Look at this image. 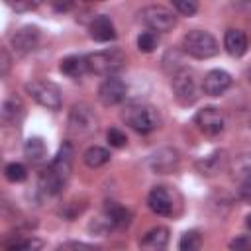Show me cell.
Instances as JSON below:
<instances>
[{
    "instance_id": "obj_1",
    "label": "cell",
    "mask_w": 251,
    "mask_h": 251,
    "mask_svg": "<svg viewBox=\"0 0 251 251\" xmlns=\"http://www.w3.org/2000/svg\"><path fill=\"white\" fill-rule=\"evenodd\" d=\"M73 157H75L73 145L65 141L59 147V153L55 155V159L49 163V167L43 169V173L39 175V186L45 194L55 196L65 188L73 171Z\"/></svg>"
},
{
    "instance_id": "obj_2",
    "label": "cell",
    "mask_w": 251,
    "mask_h": 251,
    "mask_svg": "<svg viewBox=\"0 0 251 251\" xmlns=\"http://www.w3.org/2000/svg\"><path fill=\"white\" fill-rule=\"evenodd\" d=\"M122 120L137 133H151L161 126V114L147 102H131L122 110Z\"/></svg>"
},
{
    "instance_id": "obj_3",
    "label": "cell",
    "mask_w": 251,
    "mask_h": 251,
    "mask_svg": "<svg viewBox=\"0 0 251 251\" xmlns=\"http://www.w3.org/2000/svg\"><path fill=\"white\" fill-rule=\"evenodd\" d=\"M86 65H88V73H94L100 76H114L126 67V53L118 47L88 53Z\"/></svg>"
},
{
    "instance_id": "obj_4",
    "label": "cell",
    "mask_w": 251,
    "mask_h": 251,
    "mask_svg": "<svg viewBox=\"0 0 251 251\" xmlns=\"http://www.w3.org/2000/svg\"><path fill=\"white\" fill-rule=\"evenodd\" d=\"M182 49L184 53L196 59H208V57H214L220 47L212 33L204 29H192L182 37Z\"/></svg>"
},
{
    "instance_id": "obj_5",
    "label": "cell",
    "mask_w": 251,
    "mask_h": 251,
    "mask_svg": "<svg viewBox=\"0 0 251 251\" xmlns=\"http://www.w3.org/2000/svg\"><path fill=\"white\" fill-rule=\"evenodd\" d=\"M25 92L43 108L47 110H59L61 104H63V98H61V88L51 82V80H41V78H35V80H29L25 84Z\"/></svg>"
},
{
    "instance_id": "obj_6",
    "label": "cell",
    "mask_w": 251,
    "mask_h": 251,
    "mask_svg": "<svg viewBox=\"0 0 251 251\" xmlns=\"http://www.w3.org/2000/svg\"><path fill=\"white\" fill-rule=\"evenodd\" d=\"M98 127V118L88 104H75L69 114V131L76 137H86Z\"/></svg>"
},
{
    "instance_id": "obj_7",
    "label": "cell",
    "mask_w": 251,
    "mask_h": 251,
    "mask_svg": "<svg viewBox=\"0 0 251 251\" xmlns=\"http://www.w3.org/2000/svg\"><path fill=\"white\" fill-rule=\"evenodd\" d=\"M139 20L153 31L157 33H165V31H171L175 25H176V18L175 14L165 8V6H159V4H151V6H145L141 12H139Z\"/></svg>"
},
{
    "instance_id": "obj_8",
    "label": "cell",
    "mask_w": 251,
    "mask_h": 251,
    "mask_svg": "<svg viewBox=\"0 0 251 251\" xmlns=\"http://www.w3.org/2000/svg\"><path fill=\"white\" fill-rule=\"evenodd\" d=\"M173 92L178 104L182 106H190L196 102L198 94H196V80L190 69H178L176 73H173Z\"/></svg>"
},
{
    "instance_id": "obj_9",
    "label": "cell",
    "mask_w": 251,
    "mask_h": 251,
    "mask_svg": "<svg viewBox=\"0 0 251 251\" xmlns=\"http://www.w3.org/2000/svg\"><path fill=\"white\" fill-rule=\"evenodd\" d=\"M194 122L198 126V129L206 135H218L224 131V126H226L224 112L216 106H206V108L198 110V114L194 116Z\"/></svg>"
},
{
    "instance_id": "obj_10",
    "label": "cell",
    "mask_w": 251,
    "mask_h": 251,
    "mask_svg": "<svg viewBox=\"0 0 251 251\" xmlns=\"http://www.w3.org/2000/svg\"><path fill=\"white\" fill-rule=\"evenodd\" d=\"M147 206L157 216H173L176 208L175 192L167 186H155L147 196Z\"/></svg>"
},
{
    "instance_id": "obj_11",
    "label": "cell",
    "mask_w": 251,
    "mask_h": 251,
    "mask_svg": "<svg viewBox=\"0 0 251 251\" xmlns=\"http://www.w3.org/2000/svg\"><path fill=\"white\" fill-rule=\"evenodd\" d=\"M127 86L122 78L118 76H108L100 86H98V100L104 106H116L126 98Z\"/></svg>"
},
{
    "instance_id": "obj_12",
    "label": "cell",
    "mask_w": 251,
    "mask_h": 251,
    "mask_svg": "<svg viewBox=\"0 0 251 251\" xmlns=\"http://www.w3.org/2000/svg\"><path fill=\"white\" fill-rule=\"evenodd\" d=\"M39 37L41 33L35 25H24L12 35V47L18 55H27L35 51V47L39 45Z\"/></svg>"
},
{
    "instance_id": "obj_13",
    "label": "cell",
    "mask_w": 251,
    "mask_h": 251,
    "mask_svg": "<svg viewBox=\"0 0 251 251\" xmlns=\"http://www.w3.org/2000/svg\"><path fill=\"white\" fill-rule=\"evenodd\" d=\"M231 86V76L229 73L222 71V69H214L210 71L204 80H202V90L208 94V96H220L224 94L227 88Z\"/></svg>"
},
{
    "instance_id": "obj_14",
    "label": "cell",
    "mask_w": 251,
    "mask_h": 251,
    "mask_svg": "<svg viewBox=\"0 0 251 251\" xmlns=\"http://www.w3.org/2000/svg\"><path fill=\"white\" fill-rule=\"evenodd\" d=\"M149 167L155 173H161V175L173 173L178 167V151L176 149H171V147L159 149L157 153H153L149 157Z\"/></svg>"
},
{
    "instance_id": "obj_15",
    "label": "cell",
    "mask_w": 251,
    "mask_h": 251,
    "mask_svg": "<svg viewBox=\"0 0 251 251\" xmlns=\"http://www.w3.org/2000/svg\"><path fill=\"white\" fill-rule=\"evenodd\" d=\"M90 37L94 41H100V43L116 39V27H114L112 20L108 16H96L90 22Z\"/></svg>"
},
{
    "instance_id": "obj_16",
    "label": "cell",
    "mask_w": 251,
    "mask_h": 251,
    "mask_svg": "<svg viewBox=\"0 0 251 251\" xmlns=\"http://www.w3.org/2000/svg\"><path fill=\"white\" fill-rule=\"evenodd\" d=\"M169 243V229L165 226H157V227H151L141 239H139V245L143 249H151V251H161L165 249Z\"/></svg>"
},
{
    "instance_id": "obj_17",
    "label": "cell",
    "mask_w": 251,
    "mask_h": 251,
    "mask_svg": "<svg viewBox=\"0 0 251 251\" xmlns=\"http://www.w3.org/2000/svg\"><path fill=\"white\" fill-rule=\"evenodd\" d=\"M0 116H2V122H4L6 126L18 124V122L22 120V116H24V102H22V98L16 96V94L8 96V98L4 100V104H2Z\"/></svg>"
},
{
    "instance_id": "obj_18",
    "label": "cell",
    "mask_w": 251,
    "mask_h": 251,
    "mask_svg": "<svg viewBox=\"0 0 251 251\" xmlns=\"http://www.w3.org/2000/svg\"><path fill=\"white\" fill-rule=\"evenodd\" d=\"M224 47L231 57H241L247 51V35L241 29H227L224 35Z\"/></svg>"
},
{
    "instance_id": "obj_19",
    "label": "cell",
    "mask_w": 251,
    "mask_h": 251,
    "mask_svg": "<svg viewBox=\"0 0 251 251\" xmlns=\"http://www.w3.org/2000/svg\"><path fill=\"white\" fill-rule=\"evenodd\" d=\"M224 163H226V151L218 149V151H214V153L198 159L196 161V171L200 175H204V176H212V175L220 173V169L224 167Z\"/></svg>"
},
{
    "instance_id": "obj_20",
    "label": "cell",
    "mask_w": 251,
    "mask_h": 251,
    "mask_svg": "<svg viewBox=\"0 0 251 251\" xmlns=\"http://www.w3.org/2000/svg\"><path fill=\"white\" fill-rule=\"evenodd\" d=\"M61 73L71 76V78H80L84 73H88V65H86V57H80V55H69L61 61L59 65Z\"/></svg>"
},
{
    "instance_id": "obj_21",
    "label": "cell",
    "mask_w": 251,
    "mask_h": 251,
    "mask_svg": "<svg viewBox=\"0 0 251 251\" xmlns=\"http://www.w3.org/2000/svg\"><path fill=\"white\" fill-rule=\"evenodd\" d=\"M104 214L108 216V220L112 222L114 227H127L131 222V212L116 202H106L104 204Z\"/></svg>"
},
{
    "instance_id": "obj_22",
    "label": "cell",
    "mask_w": 251,
    "mask_h": 251,
    "mask_svg": "<svg viewBox=\"0 0 251 251\" xmlns=\"http://www.w3.org/2000/svg\"><path fill=\"white\" fill-rule=\"evenodd\" d=\"M229 175L239 182L251 178V153H241L233 157L229 163Z\"/></svg>"
},
{
    "instance_id": "obj_23",
    "label": "cell",
    "mask_w": 251,
    "mask_h": 251,
    "mask_svg": "<svg viewBox=\"0 0 251 251\" xmlns=\"http://www.w3.org/2000/svg\"><path fill=\"white\" fill-rule=\"evenodd\" d=\"M24 155L27 157L29 163L39 165L47 157V147H45L43 139L41 137H29L25 141V145H24Z\"/></svg>"
},
{
    "instance_id": "obj_24",
    "label": "cell",
    "mask_w": 251,
    "mask_h": 251,
    "mask_svg": "<svg viewBox=\"0 0 251 251\" xmlns=\"http://www.w3.org/2000/svg\"><path fill=\"white\" fill-rule=\"evenodd\" d=\"M82 161L86 167L90 169H98L102 165H106L110 161V151L104 149V147H98V145H92L88 147L84 153H82Z\"/></svg>"
},
{
    "instance_id": "obj_25",
    "label": "cell",
    "mask_w": 251,
    "mask_h": 251,
    "mask_svg": "<svg viewBox=\"0 0 251 251\" xmlns=\"http://www.w3.org/2000/svg\"><path fill=\"white\" fill-rule=\"evenodd\" d=\"M43 247V243L39 239L33 237H16L10 241H4V249L8 251H22V249H39Z\"/></svg>"
},
{
    "instance_id": "obj_26",
    "label": "cell",
    "mask_w": 251,
    "mask_h": 251,
    "mask_svg": "<svg viewBox=\"0 0 251 251\" xmlns=\"http://www.w3.org/2000/svg\"><path fill=\"white\" fill-rule=\"evenodd\" d=\"M159 45V33L153 31V29H147V31H141L139 37H137V49L143 51V53H151L155 51V47Z\"/></svg>"
},
{
    "instance_id": "obj_27",
    "label": "cell",
    "mask_w": 251,
    "mask_h": 251,
    "mask_svg": "<svg viewBox=\"0 0 251 251\" xmlns=\"http://www.w3.org/2000/svg\"><path fill=\"white\" fill-rule=\"evenodd\" d=\"M200 245H202V237H200V233L196 229L184 231L180 241H178V249L180 251H196V249H200Z\"/></svg>"
},
{
    "instance_id": "obj_28",
    "label": "cell",
    "mask_w": 251,
    "mask_h": 251,
    "mask_svg": "<svg viewBox=\"0 0 251 251\" xmlns=\"http://www.w3.org/2000/svg\"><path fill=\"white\" fill-rule=\"evenodd\" d=\"M4 176L10 182H22V180H25L27 171H25V167L22 163H8L4 167Z\"/></svg>"
},
{
    "instance_id": "obj_29",
    "label": "cell",
    "mask_w": 251,
    "mask_h": 251,
    "mask_svg": "<svg viewBox=\"0 0 251 251\" xmlns=\"http://www.w3.org/2000/svg\"><path fill=\"white\" fill-rule=\"evenodd\" d=\"M171 4L182 16H194L198 10V0H171Z\"/></svg>"
},
{
    "instance_id": "obj_30",
    "label": "cell",
    "mask_w": 251,
    "mask_h": 251,
    "mask_svg": "<svg viewBox=\"0 0 251 251\" xmlns=\"http://www.w3.org/2000/svg\"><path fill=\"white\" fill-rule=\"evenodd\" d=\"M108 143H110L112 147H116V149H122V147H126L127 137H126V133L120 131L118 127H112V129H108Z\"/></svg>"
},
{
    "instance_id": "obj_31",
    "label": "cell",
    "mask_w": 251,
    "mask_h": 251,
    "mask_svg": "<svg viewBox=\"0 0 251 251\" xmlns=\"http://www.w3.org/2000/svg\"><path fill=\"white\" fill-rule=\"evenodd\" d=\"M41 0H8V4L16 10V12H27V10H33L39 6Z\"/></svg>"
},
{
    "instance_id": "obj_32",
    "label": "cell",
    "mask_w": 251,
    "mask_h": 251,
    "mask_svg": "<svg viewBox=\"0 0 251 251\" xmlns=\"http://www.w3.org/2000/svg\"><path fill=\"white\" fill-rule=\"evenodd\" d=\"M78 4V0H53V8L57 12H71L75 10Z\"/></svg>"
},
{
    "instance_id": "obj_33",
    "label": "cell",
    "mask_w": 251,
    "mask_h": 251,
    "mask_svg": "<svg viewBox=\"0 0 251 251\" xmlns=\"http://www.w3.org/2000/svg\"><path fill=\"white\" fill-rule=\"evenodd\" d=\"M229 249H251V239L247 235H239L233 241H229Z\"/></svg>"
},
{
    "instance_id": "obj_34",
    "label": "cell",
    "mask_w": 251,
    "mask_h": 251,
    "mask_svg": "<svg viewBox=\"0 0 251 251\" xmlns=\"http://www.w3.org/2000/svg\"><path fill=\"white\" fill-rule=\"evenodd\" d=\"M239 198L251 204V178L239 182Z\"/></svg>"
},
{
    "instance_id": "obj_35",
    "label": "cell",
    "mask_w": 251,
    "mask_h": 251,
    "mask_svg": "<svg viewBox=\"0 0 251 251\" xmlns=\"http://www.w3.org/2000/svg\"><path fill=\"white\" fill-rule=\"evenodd\" d=\"M59 249H88V251H92L96 247L88 245V243H80V241H67V243H61Z\"/></svg>"
},
{
    "instance_id": "obj_36",
    "label": "cell",
    "mask_w": 251,
    "mask_h": 251,
    "mask_svg": "<svg viewBox=\"0 0 251 251\" xmlns=\"http://www.w3.org/2000/svg\"><path fill=\"white\" fill-rule=\"evenodd\" d=\"M0 55H2V69H0V75L6 76V75H8V69H10V55H8V49L4 47V49L0 51Z\"/></svg>"
},
{
    "instance_id": "obj_37",
    "label": "cell",
    "mask_w": 251,
    "mask_h": 251,
    "mask_svg": "<svg viewBox=\"0 0 251 251\" xmlns=\"http://www.w3.org/2000/svg\"><path fill=\"white\" fill-rule=\"evenodd\" d=\"M235 4H237L241 10H247V12H251V0H235Z\"/></svg>"
},
{
    "instance_id": "obj_38",
    "label": "cell",
    "mask_w": 251,
    "mask_h": 251,
    "mask_svg": "<svg viewBox=\"0 0 251 251\" xmlns=\"http://www.w3.org/2000/svg\"><path fill=\"white\" fill-rule=\"evenodd\" d=\"M245 76H247V82H249V84H251V67H249V69H247V73H245Z\"/></svg>"
},
{
    "instance_id": "obj_39",
    "label": "cell",
    "mask_w": 251,
    "mask_h": 251,
    "mask_svg": "<svg viewBox=\"0 0 251 251\" xmlns=\"http://www.w3.org/2000/svg\"><path fill=\"white\" fill-rule=\"evenodd\" d=\"M245 226H247V227H249V229H251V214H249V216H247V220H245Z\"/></svg>"
}]
</instances>
